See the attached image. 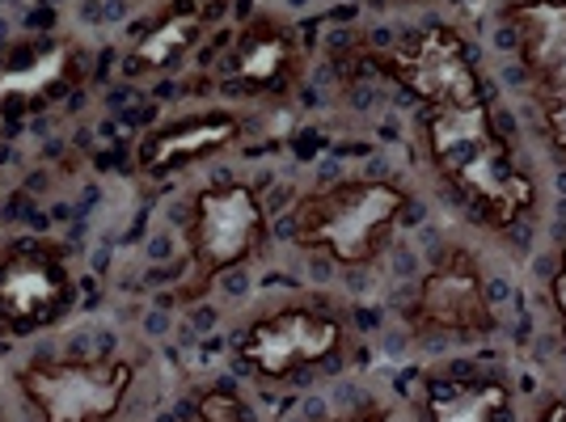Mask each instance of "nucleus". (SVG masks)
Instances as JSON below:
<instances>
[{
  "mask_svg": "<svg viewBox=\"0 0 566 422\" xmlns=\"http://www.w3.org/2000/svg\"><path fill=\"white\" fill-rule=\"evenodd\" d=\"M72 305V279L55 250L43 241H25L13 245L0 259V326L13 334L39 329L64 317Z\"/></svg>",
  "mask_w": 566,
  "mask_h": 422,
  "instance_id": "8",
  "label": "nucleus"
},
{
  "mask_svg": "<svg viewBox=\"0 0 566 422\" xmlns=\"http://www.w3.org/2000/svg\"><path fill=\"white\" fill-rule=\"evenodd\" d=\"M410 194L389 178H343L313 190L296 208V241L338 266H368L380 259Z\"/></svg>",
  "mask_w": 566,
  "mask_h": 422,
  "instance_id": "2",
  "label": "nucleus"
},
{
  "mask_svg": "<svg viewBox=\"0 0 566 422\" xmlns=\"http://www.w3.org/2000/svg\"><path fill=\"white\" fill-rule=\"evenodd\" d=\"M512 393L503 380H431L427 422H507Z\"/></svg>",
  "mask_w": 566,
  "mask_h": 422,
  "instance_id": "12",
  "label": "nucleus"
},
{
  "mask_svg": "<svg viewBox=\"0 0 566 422\" xmlns=\"http://www.w3.org/2000/svg\"><path fill=\"white\" fill-rule=\"evenodd\" d=\"M423 144L436 173L486 229H512L537 203V187L503 140L486 102L423 106Z\"/></svg>",
  "mask_w": 566,
  "mask_h": 422,
  "instance_id": "1",
  "label": "nucleus"
},
{
  "mask_svg": "<svg viewBox=\"0 0 566 422\" xmlns=\"http://www.w3.org/2000/svg\"><path fill=\"white\" fill-rule=\"evenodd\" d=\"M241 136V118L229 110H216V115H199L187 123H174L166 131L148 136L140 148V169L148 178H166L174 169H187V165L212 157L220 148Z\"/></svg>",
  "mask_w": 566,
  "mask_h": 422,
  "instance_id": "11",
  "label": "nucleus"
},
{
  "mask_svg": "<svg viewBox=\"0 0 566 422\" xmlns=\"http://www.w3.org/2000/svg\"><path fill=\"white\" fill-rule=\"evenodd\" d=\"M203 25H208V9L203 4H195V0L174 4V13H166L132 48V55H127V76H148V72L169 68L174 60H182L195 48V39L203 34Z\"/></svg>",
  "mask_w": 566,
  "mask_h": 422,
  "instance_id": "13",
  "label": "nucleus"
},
{
  "mask_svg": "<svg viewBox=\"0 0 566 422\" xmlns=\"http://www.w3.org/2000/svg\"><path fill=\"white\" fill-rule=\"evenodd\" d=\"M549 296H554V308H558V329H563V342H566V245H563V259H558V275L549 279Z\"/></svg>",
  "mask_w": 566,
  "mask_h": 422,
  "instance_id": "16",
  "label": "nucleus"
},
{
  "mask_svg": "<svg viewBox=\"0 0 566 422\" xmlns=\"http://www.w3.org/2000/svg\"><path fill=\"white\" fill-rule=\"evenodd\" d=\"M415 321L423 329L461 334V338H482L495 329V305L470 250H449L427 271L415 300Z\"/></svg>",
  "mask_w": 566,
  "mask_h": 422,
  "instance_id": "9",
  "label": "nucleus"
},
{
  "mask_svg": "<svg viewBox=\"0 0 566 422\" xmlns=\"http://www.w3.org/2000/svg\"><path fill=\"white\" fill-rule=\"evenodd\" d=\"M507 22L516 30L520 64L542 110L545 136L566 157V0H520Z\"/></svg>",
  "mask_w": 566,
  "mask_h": 422,
  "instance_id": "5",
  "label": "nucleus"
},
{
  "mask_svg": "<svg viewBox=\"0 0 566 422\" xmlns=\"http://www.w3.org/2000/svg\"><path fill=\"white\" fill-rule=\"evenodd\" d=\"M334 422H389V414L380 410V405H364V410H355L347 419H334Z\"/></svg>",
  "mask_w": 566,
  "mask_h": 422,
  "instance_id": "17",
  "label": "nucleus"
},
{
  "mask_svg": "<svg viewBox=\"0 0 566 422\" xmlns=\"http://www.w3.org/2000/svg\"><path fill=\"white\" fill-rule=\"evenodd\" d=\"M187 422H250V410L241 405L233 389H212V393L199 398Z\"/></svg>",
  "mask_w": 566,
  "mask_h": 422,
  "instance_id": "15",
  "label": "nucleus"
},
{
  "mask_svg": "<svg viewBox=\"0 0 566 422\" xmlns=\"http://www.w3.org/2000/svg\"><path fill=\"white\" fill-rule=\"evenodd\" d=\"M136 372L123 359H39L18 372V389L43 422H111Z\"/></svg>",
  "mask_w": 566,
  "mask_h": 422,
  "instance_id": "4",
  "label": "nucleus"
},
{
  "mask_svg": "<svg viewBox=\"0 0 566 422\" xmlns=\"http://www.w3.org/2000/svg\"><path fill=\"white\" fill-rule=\"evenodd\" d=\"M343 347V321L322 308H280L245 329L241 359L259 376L287 380Z\"/></svg>",
  "mask_w": 566,
  "mask_h": 422,
  "instance_id": "7",
  "label": "nucleus"
},
{
  "mask_svg": "<svg viewBox=\"0 0 566 422\" xmlns=\"http://www.w3.org/2000/svg\"><path fill=\"white\" fill-rule=\"evenodd\" d=\"M72 48L69 43H51L43 48L30 64H18V68L0 72V106H13V110H25V106H39L43 97L60 94L72 76Z\"/></svg>",
  "mask_w": 566,
  "mask_h": 422,
  "instance_id": "14",
  "label": "nucleus"
},
{
  "mask_svg": "<svg viewBox=\"0 0 566 422\" xmlns=\"http://www.w3.org/2000/svg\"><path fill=\"white\" fill-rule=\"evenodd\" d=\"M380 68L398 81L401 89L419 97L423 106H473L486 102L478 72L461 34L449 25H427L423 34L406 39L401 48L380 55Z\"/></svg>",
  "mask_w": 566,
  "mask_h": 422,
  "instance_id": "6",
  "label": "nucleus"
},
{
  "mask_svg": "<svg viewBox=\"0 0 566 422\" xmlns=\"http://www.w3.org/2000/svg\"><path fill=\"white\" fill-rule=\"evenodd\" d=\"M266 245V211L259 194L241 182H220L195 194L187 215V250H190V279L195 287L187 300L208 292V283L224 271L254 259Z\"/></svg>",
  "mask_w": 566,
  "mask_h": 422,
  "instance_id": "3",
  "label": "nucleus"
},
{
  "mask_svg": "<svg viewBox=\"0 0 566 422\" xmlns=\"http://www.w3.org/2000/svg\"><path fill=\"white\" fill-rule=\"evenodd\" d=\"M229 72L250 94H283V89H292V81L301 76L296 34L275 22V18H254L237 34Z\"/></svg>",
  "mask_w": 566,
  "mask_h": 422,
  "instance_id": "10",
  "label": "nucleus"
},
{
  "mask_svg": "<svg viewBox=\"0 0 566 422\" xmlns=\"http://www.w3.org/2000/svg\"><path fill=\"white\" fill-rule=\"evenodd\" d=\"M537 422H566V401H549Z\"/></svg>",
  "mask_w": 566,
  "mask_h": 422,
  "instance_id": "18",
  "label": "nucleus"
}]
</instances>
